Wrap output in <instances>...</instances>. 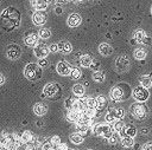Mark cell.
<instances>
[{
	"label": "cell",
	"instance_id": "4",
	"mask_svg": "<svg viewBox=\"0 0 152 150\" xmlns=\"http://www.w3.org/2000/svg\"><path fill=\"white\" fill-rule=\"evenodd\" d=\"M129 111H131L132 116L137 119H145L147 117V113H148V109L146 107V105L138 103V102L131 105Z\"/></svg>",
	"mask_w": 152,
	"mask_h": 150
},
{
	"label": "cell",
	"instance_id": "25",
	"mask_svg": "<svg viewBox=\"0 0 152 150\" xmlns=\"http://www.w3.org/2000/svg\"><path fill=\"white\" fill-rule=\"evenodd\" d=\"M82 116L86 117V118H89V119H94V118L97 116V110H96V109L87 107V109L82 112Z\"/></svg>",
	"mask_w": 152,
	"mask_h": 150
},
{
	"label": "cell",
	"instance_id": "24",
	"mask_svg": "<svg viewBox=\"0 0 152 150\" xmlns=\"http://www.w3.org/2000/svg\"><path fill=\"white\" fill-rule=\"evenodd\" d=\"M93 61L94 60H93L91 56H89V54H82L81 58H80V64L83 67H90V65H91Z\"/></svg>",
	"mask_w": 152,
	"mask_h": 150
},
{
	"label": "cell",
	"instance_id": "35",
	"mask_svg": "<svg viewBox=\"0 0 152 150\" xmlns=\"http://www.w3.org/2000/svg\"><path fill=\"white\" fill-rule=\"evenodd\" d=\"M86 104H87V107H90V109H96L97 107L96 98H87L86 99Z\"/></svg>",
	"mask_w": 152,
	"mask_h": 150
},
{
	"label": "cell",
	"instance_id": "13",
	"mask_svg": "<svg viewBox=\"0 0 152 150\" xmlns=\"http://www.w3.org/2000/svg\"><path fill=\"white\" fill-rule=\"evenodd\" d=\"M82 21V18L78 13H71L69 17H68V25L70 27H76L81 24Z\"/></svg>",
	"mask_w": 152,
	"mask_h": 150
},
{
	"label": "cell",
	"instance_id": "21",
	"mask_svg": "<svg viewBox=\"0 0 152 150\" xmlns=\"http://www.w3.org/2000/svg\"><path fill=\"white\" fill-rule=\"evenodd\" d=\"M81 117H82V112H78L76 110H69L66 113V119L70 122H74V123L78 122Z\"/></svg>",
	"mask_w": 152,
	"mask_h": 150
},
{
	"label": "cell",
	"instance_id": "26",
	"mask_svg": "<svg viewBox=\"0 0 152 150\" xmlns=\"http://www.w3.org/2000/svg\"><path fill=\"white\" fill-rule=\"evenodd\" d=\"M146 56H147V52H146L145 48H137V50H134V58L137 60H142V59L146 58Z\"/></svg>",
	"mask_w": 152,
	"mask_h": 150
},
{
	"label": "cell",
	"instance_id": "31",
	"mask_svg": "<svg viewBox=\"0 0 152 150\" xmlns=\"http://www.w3.org/2000/svg\"><path fill=\"white\" fill-rule=\"evenodd\" d=\"M106 76H104V72L102 71H94L93 73V79L96 81V83H102L104 80Z\"/></svg>",
	"mask_w": 152,
	"mask_h": 150
},
{
	"label": "cell",
	"instance_id": "10",
	"mask_svg": "<svg viewBox=\"0 0 152 150\" xmlns=\"http://www.w3.org/2000/svg\"><path fill=\"white\" fill-rule=\"evenodd\" d=\"M50 52L49 46L44 45V44H38L36 47H33V53L34 56L39 59V58H45L48 56V53Z\"/></svg>",
	"mask_w": 152,
	"mask_h": 150
},
{
	"label": "cell",
	"instance_id": "17",
	"mask_svg": "<svg viewBox=\"0 0 152 150\" xmlns=\"http://www.w3.org/2000/svg\"><path fill=\"white\" fill-rule=\"evenodd\" d=\"M58 50L59 52H62L63 54H66V53H70L72 47H71V44L66 40H62L58 43Z\"/></svg>",
	"mask_w": 152,
	"mask_h": 150
},
{
	"label": "cell",
	"instance_id": "42",
	"mask_svg": "<svg viewBox=\"0 0 152 150\" xmlns=\"http://www.w3.org/2000/svg\"><path fill=\"white\" fill-rule=\"evenodd\" d=\"M90 67H91L94 71H100V70H99V69H100V61H93L91 65H90Z\"/></svg>",
	"mask_w": 152,
	"mask_h": 150
},
{
	"label": "cell",
	"instance_id": "11",
	"mask_svg": "<svg viewBox=\"0 0 152 150\" xmlns=\"http://www.w3.org/2000/svg\"><path fill=\"white\" fill-rule=\"evenodd\" d=\"M32 21L34 25L37 26H42L45 24L46 21V14L43 12V11H36L32 15Z\"/></svg>",
	"mask_w": 152,
	"mask_h": 150
},
{
	"label": "cell",
	"instance_id": "7",
	"mask_svg": "<svg viewBox=\"0 0 152 150\" xmlns=\"http://www.w3.org/2000/svg\"><path fill=\"white\" fill-rule=\"evenodd\" d=\"M115 69L118 72H125L129 69V59L127 56H120L115 60Z\"/></svg>",
	"mask_w": 152,
	"mask_h": 150
},
{
	"label": "cell",
	"instance_id": "40",
	"mask_svg": "<svg viewBox=\"0 0 152 150\" xmlns=\"http://www.w3.org/2000/svg\"><path fill=\"white\" fill-rule=\"evenodd\" d=\"M49 50H50V52H52V53L59 52V50H58V44H51V45L49 46Z\"/></svg>",
	"mask_w": 152,
	"mask_h": 150
},
{
	"label": "cell",
	"instance_id": "50",
	"mask_svg": "<svg viewBox=\"0 0 152 150\" xmlns=\"http://www.w3.org/2000/svg\"><path fill=\"white\" fill-rule=\"evenodd\" d=\"M70 150H72V149H70Z\"/></svg>",
	"mask_w": 152,
	"mask_h": 150
},
{
	"label": "cell",
	"instance_id": "33",
	"mask_svg": "<svg viewBox=\"0 0 152 150\" xmlns=\"http://www.w3.org/2000/svg\"><path fill=\"white\" fill-rule=\"evenodd\" d=\"M124 128H125V123L121 119H116L115 122H113V129H114V131H116V132L120 133L124 130Z\"/></svg>",
	"mask_w": 152,
	"mask_h": 150
},
{
	"label": "cell",
	"instance_id": "2",
	"mask_svg": "<svg viewBox=\"0 0 152 150\" xmlns=\"http://www.w3.org/2000/svg\"><path fill=\"white\" fill-rule=\"evenodd\" d=\"M24 76L28 80H38L43 76L42 66L38 65V63H28L24 69Z\"/></svg>",
	"mask_w": 152,
	"mask_h": 150
},
{
	"label": "cell",
	"instance_id": "39",
	"mask_svg": "<svg viewBox=\"0 0 152 150\" xmlns=\"http://www.w3.org/2000/svg\"><path fill=\"white\" fill-rule=\"evenodd\" d=\"M38 65L42 66V67H46V66H49V60L46 58H39L38 59Z\"/></svg>",
	"mask_w": 152,
	"mask_h": 150
},
{
	"label": "cell",
	"instance_id": "44",
	"mask_svg": "<svg viewBox=\"0 0 152 150\" xmlns=\"http://www.w3.org/2000/svg\"><path fill=\"white\" fill-rule=\"evenodd\" d=\"M56 150H68V146L65 145V144H63V143H61L57 148H56Z\"/></svg>",
	"mask_w": 152,
	"mask_h": 150
},
{
	"label": "cell",
	"instance_id": "18",
	"mask_svg": "<svg viewBox=\"0 0 152 150\" xmlns=\"http://www.w3.org/2000/svg\"><path fill=\"white\" fill-rule=\"evenodd\" d=\"M72 93L76 98H83V96L86 93V89L82 84H75L72 86Z\"/></svg>",
	"mask_w": 152,
	"mask_h": 150
},
{
	"label": "cell",
	"instance_id": "27",
	"mask_svg": "<svg viewBox=\"0 0 152 150\" xmlns=\"http://www.w3.org/2000/svg\"><path fill=\"white\" fill-rule=\"evenodd\" d=\"M96 100H97V107H96V110H99V111L103 110V109L106 107V105H107V99H106V97L100 94V96L96 97Z\"/></svg>",
	"mask_w": 152,
	"mask_h": 150
},
{
	"label": "cell",
	"instance_id": "49",
	"mask_svg": "<svg viewBox=\"0 0 152 150\" xmlns=\"http://www.w3.org/2000/svg\"><path fill=\"white\" fill-rule=\"evenodd\" d=\"M89 150H91V149H89Z\"/></svg>",
	"mask_w": 152,
	"mask_h": 150
},
{
	"label": "cell",
	"instance_id": "43",
	"mask_svg": "<svg viewBox=\"0 0 152 150\" xmlns=\"http://www.w3.org/2000/svg\"><path fill=\"white\" fill-rule=\"evenodd\" d=\"M141 150H152V144H151V143H146V144H144L142 148H141Z\"/></svg>",
	"mask_w": 152,
	"mask_h": 150
},
{
	"label": "cell",
	"instance_id": "1",
	"mask_svg": "<svg viewBox=\"0 0 152 150\" xmlns=\"http://www.w3.org/2000/svg\"><path fill=\"white\" fill-rule=\"evenodd\" d=\"M131 96V87L126 83H120L110 89L109 97L113 102H121Z\"/></svg>",
	"mask_w": 152,
	"mask_h": 150
},
{
	"label": "cell",
	"instance_id": "20",
	"mask_svg": "<svg viewBox=\"0 0 152 150\" xmlns=\"http://www.w3.org/2000/svg\"><path fill=\"white\" fill-rule=\"evenodd\" d=\"M46 111H48V106L43 103H36L33 106V112L37 116H44L46 113Z\"/></svg>",
	"mask_w": 152,
	"mask_h": 150
},
{
	"label": "cell",
	"instance_id": "22",
	"mask_svg": "<svg viewBox=\"0 0 152 150\" xmlns=\"http://www.w3.org/2000/svg\"><path fill=\"white\" fill-rule=\"evenodd\" d=\"M139 83H140L141 86H144L146 89H150L152 86V77L148 76V74H142L139 78Z\"/></svg>",
	"mask_w": 152,
	"mask_h": 150
},
{
	"label": "cell",
	"instance_id": "32",
	"mask_svg": "<svg viewBox=\"0 0 152 150\" xmlns=\"http://www.w3.org/2000/svg\"><path fill=\"white\" fill-rule=\"evenodd\" d=\"M113 111V113L115 115V118L116 119H122L125 117V110L122 107H112L110 109Z\"/></svg>",
	"mask_w": 152,
	"mask_h": 150
},
{
	"label": "cell",
	"instance_id": "3",
	"mask_svg": "<svg viewBox=\"0 0 152 150\" xmlns=\"http://www.w3.org/2000/svg\"><path fill=\"white\" fill-rule=\"evenodd\" d=\"M93 131L96 136H102L107 139H109L112 137V135L114 133V129L112 125L107 124V123H100V124H96L94 128H93Z\"/></svg>",
	"mask_w": 152,
	"mask_h": 150
},
{
	"label": "cell",
	"instance_id": "46",
	"mask_svg": "<svg viewBox=\"0 0 152 150\" xmlns=\"http://www.w3.org/2000/svg\"><path fill=\"white\" fill-rule=\"evenodd\" d=\"M55 12H56L57 14H61V13H62V8H61V7H56V9H55Z\"/></svg>",
	"mask_w": 152,
	"mask_h": 150
},
{
	"label": "cell",
	"instance_id": "6",
	"mask_svg": "<svg viewBox=\"0 0 152 150\" xmlns=\"http://www.w3.org/2000/svg\"><path fill=\"white\" fill-rule=\"evenodd\" d=\"M132 96L133 98L135 99V102L138 103H145L148 97H150V92H148V89L144 87V86H137L133 91H132Z\"/></svg>",
	"mask_w": 152,
	"mask_h": 150
},
{
	"label": "cell",
	"instance_id": "8",
	"mask_svg": "<svg viewBox=\"0 0 152 150\" xmlns=\"http://www.w3.org/2000/svg\"><path fill=\"white\" fill-rule=\"evenodd\" d=\"M6 54H7V57H8L10 59L15 60V59H18V58L21 56V48H20V46L17 45V44H10V45L7 46Z\"/></svg>",
	"mask_w": 152,
	"mask_h": 150
},
{
	"label": "cell",
	"instance_id": "5",
	"mask_svg": "<svg viewBox=\"0 0 152 150\" xmlns=\"http://www.w3.org/2000/svg\"><path fill=\"white\" fill-rule=\"evenodd\" d=\"M61 86L56 83H48L44 87H43V94H45V97H50V98H56L61 96Z\"/></svg>",
	"mask_w": 152,
	"mask_h": 150
},
{
	"label": "cell",
	"instance_id": "28",
	"mask_svg": "<svg viewBox=\"0 0 152 150\" xmlns=\"http://www.w3.org/2000/svg\"><path fill=\"white\" fill-rule=\"evenodd\" d=\"M69 138H70V142H72L74 144H81L83 142V136L81 133H78V132L71 133Z\"/></svg>",
	"mask_w": 152,
	"mask_h": 150
},
{
	"label": "cell",
	"instance_id": "29",
	"mask_svg": "<svg viewBox=\"0 0 152 150\" xmlns=\"http://www.w3.org/2000/svg\"><path fill=\"white\" fill-rule=\"evenodd\" d=\"M32 4L38 11H43L48 7V0H32Z\"/></svg>",
	"mask_w": 152,
	"mask_h": 150
},
{
	"label": "cell",
	"instance_id": "37",
	"mask_svg": "<svg viewBox=\"0 0 152 150\" xmlns=\"http://www.w3.org/2000/svg\"><path fill=\"white\" fill-rule=\"evenodd\" d=\"M74 102H75V98H72V97H68V98L64 100V105H65V107H66L68 110H72V107H74Z\"/></svg>",
	"mask_w": 152,
	"mask_h": 150
},
{
	"label": "cell",
	"instance_id": "12",
	"mask_svg": "<svg viewBox=\"0 0 152 150\" xmlns=\"http://www.w3.org/2000/svg\"><path fill=\"white\" fill-rule=\"evenodd\" d=\"M38 34L36 33H26L25 34V38H24V43L26 46H30V47H36L38 45Z\"/></svg>",
	"mask_w": 152,
	"mask_h": 150
},
{
	"label": "cell",
	"instance_id": "48",
	"mask_svg": "<svg viewBox=\"0 0 152 150\" xmlns=\"http://www.w3.org/2000/svg\"><path fill=\"white\" fill-rule=\"evenodd\" d=\"M151 14H152V6H151Z\"/></svg>",
	"mask_w": 152,
	"mask_h": 150
},
{
	"label": "cell",
	"instance_id": "41",
	"mask_svg": "<svg viewBox=\"0 0 152 150\" xmlns=\"http://www.w3.org/2000/svg\"><path fill=\"white\" fill-rule=\"evenodd\" d=\"M118 139H119V135H118V133H113L112 137H110L108 141H109L110 144H115V143L118 142Z\"/></svg>",
	"mask_w": 152,
	"mask_h": 150
},
{
	"label": "cell",
	"instance_id": "38",
	"mask_svg": "<svg viewBox=\"0 0 152 150\" xmlns=\"http://www.w3.org/2000/svg\"><path fill=\"white\" fill-rule=\"evenodd\" d=\"M49 142L51 143V145H52L53 148H57V146L61 144V138H59V136H52Z\"/></svg>",
	"mask_w": 152,
	"mask_h": 150
},
{
	"label": "cell",
	"instance_id": "19",
	"mask_svg": "<svg viewBox=\"0 0 152 150\" xmlns=\"http://www.w3.org/2000/svg\"><path fill=\"white\" fill-rule=\"evenodd\" d=\"M86 109H87L86 100L82 99V98H76L75 102H74V107H72V110H76V111H78V112H83Z\"/></svg>",
	"mask_w": 152,
	"mask_h": 150
},
{
	"label": "cell",
	"instance_id": "15",
	"mask_svg": "<svg viewBox=\"0 0 152 150\" xmlns=\"http://www.w3.org/2000/svg\"><path fill=\"white\" fill-rule=\"evenodd\" d=\"M99 52L101 56L107 57V56H110L113 53V47L107 43H102L99 45Z\"/></svg>",
	"mask_w": 152,
	"mask_h": 150
},
{
	"label": "cell",
	"instance_id": "47",
	"mask_svg": "<svg viewBox=\"0 0 152 150\" xmlns=\"http://www.w3.org/2000/svg\"><path fill=\"white\" fill-rule=\"evenodd\" d=\"M0 150H8V149H7V148H6L5 145H2V144H0Z\"/></svg>",
	"mask_w": 152,
	"mask_h": 150
},
{
	"label": "cell",
	"instance_id": "16",
	"mask_svg": "<svg viewBox=\"0 0 152 150\" xmlns=\"http://www.w3.org/2000/svg\"><path fill=\"white\" fill-rule=\"evenodd\" d=\"M120 135L124 137V136H128V137H134L137 135V129L134 125L132 124H128V125H125L124 130L120 132Z\"/></svg>",
	"mask_w": 152,
	"mask_h": 150
},
{
	"label": "cell",
	"instance_id": "36",
	"mask_svg": "<svg viewBox=\"0 0 152 150\" xmlns=\"http://www.w3.org/2000/svg\"><path fill=\"white\" fill-rule=\"evenodd\" d=\"M70 76H71V78H72V79H80V78H81V76H82V72H81V70H80V69L74 67V69L71 70Z\"/></svg>",
	"mask_w": 152,
	"mask_h": 150
},
{
	"label": "cell",
	"instance_id": "45",
	"mask_svg": "<svg viewBox=\"0 0 152 150\" xmlns=\"http://www.w3.org/2000/svg\"><path fill=\"white\" fill-rule=\"evenodd\" d=\"M4 83H5V76L0 72V85H2Z\"/></svg>",
	"mask_w": 152,
	"mask_h": 150
},
{
	"label": "cell",
	"instance_id": "34",
	"mask_svg": "<svg viewBox=\"0 0 152 150\" xmlns=\"http://www.w3.org/2000/svg\"><path fill=\"white\" fill-rule=\"evenodd\" d=\"M38 35H39V38H42V39H49L50 35H51V32H50L48 28H40V30L38 31Z\"/></svg>",
	"mask_w": 152,
	"mask_h": 150
},
{
	"label": "cell",
	"instance_id": "30",
	"mask_svg": "<svg viewBox=\"0 0 152 150\" xmlns=\"http://www.w3.org/2000/svg\"><path fill=\"white\" fill-rule=\"evenodd\" d=\"M121 144H122V146H125V148H131V146L134 145V139H133V137L124 136V137L121 138Z\"/></svg>",
	"mask_w": 152,
	"mask_h": 150
},
{
	"label": "cell",
	"instance_id": "9",
	"mask_svg": "<svg viewBox=\"0 0 152 150\" xmlns=\"http://www.w3.org/2000/svg\"><path fill=\"white\" fill-rule=\"evenodd\" d=\"M56 70L61 76H68V74L71 73L72 67L68 61H59L56 65Z\"/></svg>",
	"mask_w": 152,
	"mask_h": 150
},
{
	"label": "cell",
	"instance_id": "14",
	"mask_svg": "<svg viewBox=\"0 0 152 150\" xmlns=\"http://www.w3.org/2000/svg\"><path fill=\"white\" fill-rule=\"evenodd\" d=\"M21 139H23L24 144H27V143H36V142H37L36 136H34L33 132L30 131V130H25V131L23 132V135H21Z\"/></svg>",
	"mask_w": 152,
	"mask_h": 150
},
{
	"label": "cell",
	"instance_id": "23",
	"mask_svg": "<svg viewBox=\"0 0 152 150\" xmlns=\"http://www.w3.org/2000/svg\"><path fill=\"white\" fill-rule=\"evenodd\" d=\"M133 39H134V41H137V43H142V41H145V39H146V33H145V31H142V30H135V31L133 32Z\"/></svg>",
	"mask_w": 152,
	"mask_h": 150
}]
</instances>
